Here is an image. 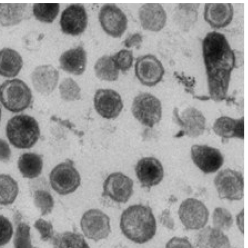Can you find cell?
Returning <instances> with one entry per match:
<instances>
[{"mask_svg":"<svg viewBox=\"0 0 248 248\" xmlns=\"http://www.w3.org/2000/svg\"><path fill=\"white\" fill-rule=\"evenodd\" d=\"M49 182L53 189L60 195L75 191L80 185V177L74 162L67 158L57 165L49 174Z\"/></svg>","mask_w":248,"mask_h":248,"instance_id":"obj_5","label":"cell"},{"mask_svg":"<svg viewBox=\"0 0 248 248\" xmlns=\"http://www.w3.org/2000/svg\"><path fill=\"white\" fill-rule=\"evenodd\" d=\"M209 97L216 102L227 95L232 72L236 65L235 54L225 35L219 32L206 34L202 42Z\"/></svg>","mask_w":248,"mask_h":248,"instance_id":"obj_1","label":"cell"},{"mask_svg":"<svg viewBox=\"0 0 248 248\" xmlns=\"http://www.w3.org/2000/svg\"><path fill=\"white\" fill-rule=\"evenodd\" d=\"M174 121L181 128L183 133L196 138L202 134L206 128V120L202 113L197 108L189 107L180 116L177 108L173 111Z\"/></svg>","mask_w":248,"mask_h":248,"instance_id":"obj_16","label":"cell"},{"mask_svg":"<svg viewBox=\"0 0 248 248\" xmlns=\"http://www.w3.org/2000/svg\"><path fill=\"white\" fill-rule=\"evenodd\" d=\"M142 36L138 33L130 34L124 42V46L127 47H139L142 42Z\"/></svg>","mask_w":248,"mask_h":248,"instance_id":"obj_41","label":"cell"},{"mask_svg":"<svg viewBox=\"0 0 248 248\" xmlns=\"http://www.w3.org/2000/svg\"><path fill=\"white\" fill-rule=\"evenodd\" d=\"M80 224L86 237L95 242L106 239L111 232L110 218L97 209L85 212L81 217Z\"/></svg>","mask_w":248,"mask_h":248,"instance_id":"obj_8","label":"cell"},{"mask_svg":"<svg viewBox=\"0 0 248 248\" xmlns=\"http://www.w3.org/2000/svg\"><path fill=\"white\" fill-rule=\"evenodd\" d=\"M18 193L17 183L9 175L0 174V204H11Z\"/></svg>","mask_w":248,"mask_h":248,"instance_id":"obj_29","label":"cell"},{"mask_svg":"<svg viewBox=\"0 0 248 248\" xmlns=\"http://www.w3.org/2000/svg\"><path fill=\"white\" fill-rule=\"evenodd\" d=\"M1 108L0 107V121L1 120Z\"/></svg>","mask_w":248,"mask_h":248,"instance_id":"obj_43","label":"cell"},{"mask_svg":"<svg viewBox=\"0 0 248 248\" xmlns=\"http://www.w3.org/2000/svg\"><path fill=\"white\" fill-rule=\"evenodd\" d=\"M159 221L162 226L168 229L173 230L175 228V222L171 216L169 209H166L158 217Z\"/></svg>","mask_w":248,"mask_h":248,"instance_id":"obj_39","label":"cell"},{"mask_svg":"<svg viewBox=\"0 0 248 248\" xmlns=\"http://www.w3.org/2000/svg\"><path fill=\"white\" fill-rule=\"evenodd\" d=\"M32 99L30 88L22 80H6L0 85V102L8 111L18 113L29 107Z\"/></svg>","mask_w":248,"mask_h":248,"instance_id":"obj_4","label":"cell"},{"mask_svg":"<svg viewBox=\"0 0 248 248\" xmlns=\"http://www.w3.org/2000/svg\"><path fill=\"white\" fill-rule=\"evenodd\" d=\"M244 210L243 209L236 216V222L237 227L239 231L243 233H244Z\"/></svg>","mask_w":248,"mask_h":248,"instance_id":"obj_42","label":"cell"},{"mask_svg":"<svg viewBox=\"0 0 248 248\" xmlns=\"http://www.w3.org/2000/svg\"><path fill=\"white\" fill-rule=\"evenodd\" d=\"M133 181L120 172L110 174L103 186L102 196L117 203H126L134 193Z\"/></svg>","mask_w":248,"mask_h":248,"instance_id":"obj_10","label":"cell"},{"mask_svg":"<svg viewBox=\"0 0 248 248\" xmlns=\"http://www.w3.org/2000/svg\"><path fill=\"white\" fill-rule=\"evenodd\" d=\"M11 150L7 142L0 139V161L4 162L9 161L11 157Z\"/></svg>","mask_w":248,"mask_h":248,"instance_id":"obj_40","label":"cell"},{"mask_svg":"<svg viewBox=\"0 0 248 248\" xmlns=\"http://www.w3.org/2000/svg\"><path fill=\"white\" fill-rule=\"evenodd\" d=\"M17 167L24 177L36 178L41 173L43 170V156L34 153L23 154L18 158Z\"/></svg>","mask_w":248,"mask_h":248,"instance_id":"obj_25","label":"cell"},{"mask_svg":"<svg viewBox=\"0 0 248 248\" xmlns=\"http://www.w3.org/2000/svg\"><path fill=\"white\" fill-rule=\"evenodd\" d=\"M135 75L140 82L147 86L158 84L163 78L165 70L162 62L154 55L148 54L137 58Z\"/></svg>","mask_w":248,"mask_h":248,"instance_id":"obj_11","label":"cell"},{"mask_svg":"<svg viewBox=\"0 0 248 248\" xmlns=\"http://www.w3.org/2000/svg\"><path fill=\"white\" fill-rule=\"evenodd\" d=\"M131 110L139 122L150 127L158 123L162 116V106L160 100L148 93H139L135 97Z\"/></svg>","mask_w":248,"mask_h":248,"instance_id":"obj_6","label":"cell"},{"mask_svg":"<svg viewBox=\"0 0 248 248\" xmlns=\"http://www.w3.org/2000/svg\"><path fill=\"white\" fill-rule=\"evenodd\" d=\"M34 203L40 210L42 216L51 213L54 206L53 197L49 192L44 190H37L35 192Z\"/></svg>","mask_w":248,"mask_h":248,"instance_id":"obj_33","label":"cell"},{"mask_svg":"<svg viewBox=\"0 0 248 248\" xmlns=\"http://www.w3.org/2000/svg\"><path fill=\"white\" fill-rule=\"evenodd\" d=\"M213 130L223 139L238 138L244 139V117L234 119L228 116H221L215 121Z\"/></svg>","mask_w":248,"mask_h":248,"instance_id":"obj_23","label":"cell"},{"mask_svg":"<svg viewBox=\"0 0 248 248\" xmlns=\"http://www.w3.org/2000/svg\"><path fill=\"white\" fill-rule=\"evenodd\" d=\"M96 77L107 81L116 80L118 77V69L112 56L104 55L98 59L94 65Z\"/></svg>","mask_w":248,"mask_h":248,"instance_id":"obj_28","label":"cell"},{"mask_svg":"<svg viewBox=\"0 0 248 248\" xmlns=\"http://www.w3.org/2000/svg\"><path fill=\"white\" fill-rule=\"evenodd\" d=\"M120 227L127 239L136 243L143 244L155 234L156 222L149 205L134 204L128 206L122 213Z\"/></svg>","mask_w":248,"mask_h":248,"instance_id":"obj_2","label":"cell"},{"mask_svg":"<svg viewBox=\"0 0 248 248\" xmlns=\"http://www.w3.org/2000/svg\"><path fill=\"white\" fill-rule=\"evenodd\" d=\"M214 183L221 199L237 201L244 196V179L238 171L226 169L219 171Z\"/></svg>","mask_w":248,"mask_h":248,"instance_id":"obj_7","label":"cell"},{"mask_svg":"<svg viewBox=\"0 0 248 248\" xmlns=\"http://www.w3.org/2000/svg\"><path fill=\"white\" fill-rule=\"evenodd\" d=\"M135 172L141 186L150 189L163 179L164 169L162 164L153 157H143L136 164Z\"/></svg>","mask_w":248,"mask_h":248,"instance_id":"obj_17","label":"cell"},{"mask_svg":"<svg viewBox=\"0 0 248 248\" xmlns=\"http://www.w3.org/2000/svg\"><path fill=\"white\" fill-rule=\"evenodd\" d=\"M59 92L62 99L66 101L79 99L80 88L77 82L71 78H65L59 85Z\"/></svg>","mask_w":248,"mask_h":248,"instance_id":"obj_31","label":"cell"},{"mask_svg":"<svg viewBox=\"0 0 248 248\" xmlns=\"http://www.w3.org/2000/svg\"><path fill=\"white\" fill-rule=\"evenodd\" d=\"M60 25L62 32L66 34L78 35L84 32L87 25V15L83 5H69L62 12Z\"/></svg>","mask_w":248,"mask_h":248,"instance_id":"obj_14","label":"cell"},{"mask_svg":"<svg viewBox=\"0 0 248 248\" xmlns=\"http://www.w3.org/2000/svg\"><path fill=\"white\" fill-rule=\"evenodd\" d=\"M53 248H90L83 236L78 233L65 232L54 235Z\"/></svg>","mask_w":248,"mask_h":248,"instance_id":"obj_27","label":"cell"},{"mask_svg":"<svg viewBox=\"0 0 248 248\" xmlns=\"http://www.w3.org/2000/svg\"><path fill=\"white\" fill-rule=\"evenodd\" d=\"M98 19L105 32L113 37L121 36L126 29L127 17L115 4L104 5L100 10Z\"/></svg>","mask_w":248,"mask_h":248,"instance_id":"obj_13","label":"cell"},{"mask_svg":"<svg viewBox=\"0 0 248 248\" xmlns=\"http://www.w3.org/2000/svg\"><path fill=\"white\" fill-rule=\"evenodd\" d=\"M190 152L194 163L206 174L216 172L224 163V156L221 152L217 149L207 145H193Z\"/></svg>","mask_w":248,"mask_h":248,"instance_id":"obj_12","label":"cell"},{"mask_svg":"<svg viewBox=\"0 0 248 248\" xmlns=\"http://www.w3.org/2000/svg\"><path fill=\"white\" fill-rule=\"evenodd\" d=\"M212 218L214 228L222 231L229 230L233 224L231 213L223 207L216 208L213 213Z\"/></svg>","mask_w":248,"mask_h":248,"instance_id":"obj_32","label":"cell"},{"mask_svg":"<svg viewBox=\"0 0 248 248\" xmlns=\"http://www.w3.org/2000/svg\"><path fill=\"white\" fill-rule=\"evenodd\" d=\"M6 134L10 143L19 149H29L37 142L40 134L35 118L26 114L15 115L7 123Z\"/></svg>","mask_w":248,"mask_h":248,"instance_id":"obj_3","label":"cell"},{"mask_svg":"<svg viewBox=\"0 0 248 248\" xmlns=\"http://www.w3.org/2000/svg\"><path fill=\"white\" fill-rule=\"evenodd\" d=\"M197 248H230L227 236L215 228L207 226L198 232L195 237Z\"/></svg>","mask_w":248,"mask_h":248,"instance_id":"obj_22","label":"cell"},{"mask_svg":"<svg viewBox=\"0 0 248 248\" xmlns=\"http://www.w3.org/2000/svg\"><path fill=\"white\" fill-rule=\"evenodd\" d=\"M59 10L58 3H36L33 5L32 11L35 18L43 22L52 23Z\"/></svg>","mask_w":248,"mask_h":248,"instance_id":"obj_30","label":"cell"},{"mask_svg":"<svg viewBox=\"0 0 248 248\" xmlns=\"http://www.w3.org/2000/svg\"><path fill=\"white\" fill-rule=\"evenodd\" d=\"M22 66V58L16 50L10 48L0 50V75L14 77L18 75Z\"/></svg>","mask_w":248,"mask_h":248,"instance_id":"obj_24","label":"cell"},{"mask_svg":"<svg viewBox=\"0 0 248 248\" xmlns=\"http://www.w3.org/2000/svg\"><path fill=\"white\" fill-rule=\"evenodd\" d=\"M13 232L11 223L2 215H0V247L7 244Z\"/></svg>","mask_w":248,"mask_h":248,"instance_id":"obj_37","label":"cell"},{"mask_svg":"<svg viewBox=\"0 0 248 248\" xmlns=\"http://www.w3.org/2000/svg\"><path fill=\"white\" fill-rule=\"evenodd\" d=\"M178 214L186 230L203 228L207 223L209 212L205 204L199 200L188 198L180 205Z\"/></svg>","mask_w":248,"mask_h":248,"instance_id":"obj_9","label":"cell"},{"mask_svg":"<svg viewBox=\"0 0 248 248\" xmlns=\"http://www.w3.org/2000/svg\"><path fill=\"white\" fill-rule=\"evenodd\" d=\"M26 4H0V24L14 25L20 23L26 16Z\"/></svg>","mask_w":248,"mask_h":248,"instance_id":"obj_26","label":"cell"},{"mask_svg":"<svg viewBox=\"0 0 248 248\" xmlns=\"http://www.w3.org/2000/svg\"><path fill=\"white\" fill-rule=\"evenodd\" d=\"M204 18L212 28L220 29L228 26L233 16L231 3H207L204 7Z\"/></svg>","mask_w":248,"mask_h":248,"instance_id":"obj_20","label":"cell"},{"mask_svg":"<svg viewBox=\"0 0 248 248\" xmlns=\"http://www.w3.org/2000/svg\"><path fill=\"white\" fill-rule=\"evenodd\" d=\"M112 57L118 69L123 73L128 71L133 64L134 57L132 51L121 49Z\"/></svg>","mask_w":248,"mask_h":248,"instance_id":"obj_35","label":"cell"},{"mask_svg":"<svg viewBox=\"0 0 248 248\" xmlns=\"http://www.w3.org/2000/svg\"><path fill=\"white\" fill-rule=\"evenodd\" d=\"M141 25L144 30L153 32L161 31L167 21V14L164 7L158 3L142 5L139 11Z\"/></svg>","mask_w":248,"mask_h":248,"instance_id":"obj_18","label":"cell"},{"mask_svg":"<svg viewBox=\"0 0 248 248\" xmlns=\"http://www.w3.org/2000/svg\"><path fill=\"white\" fill-rule=\"evenodd\" d=\"M35 228L41 234V239L44 241L51 240L54 236L53 227L50 221L40 218L34 224Z\"/></svg>","mask_w":248,"mask_h":248,"instance_id":"obj_36","label":"cell"},{"mask_svg":"<svg viewBox=\"0 0 248 248\" xmlns=\"http://www.w3.org/2000/svg\"><path fill=\"white\" fill-rule=\"evenodd\" d=\"M15 248H37L33 247L30 238V228L25 223H20L14 238Z\"/></svg>","mask_w":248,"mask_h":248,"instance_id":"obj_34","label":"cell"},{"mask_svg":"<svg viewBox=\"0 0 248 248\" xmlns=\"http://www.w3.org/2000/svg\"><path fill=\"white\" fill-rule=\"evenodd\" d=\"M94 108L102 117L115 119L123 108V103L120 94L111 89L98 90L94 97Z\"/></svg>","mask_w":248,"mask_h":248,"instance_id":"obj_15","label":"cell"},{"mask_svg":"<svg viewBox=\"0 0 248 248\" xmlns=\"http://www.w3.org/2000/svg\"><path fill=\"white\" fill-rule=\"evenodd\" d=\"M165 248H194L187 237L174 236L166 244Z\"/></svg>","mask_w":248,"mask_h":248,"instance_id":"obj_38","label":"cell"},{"mask_svg":"<svg viewBox=\"0 0 248 248\" xmlns=\"http://www.w3.org/2000/svg\"><path fill=\"white\" fill-rule=\"evenodd\" d=\"M58 79V71L49 64L38 66L31 75L34 88L37 92L43 94H49L54 91Z\"/></svg>","mask_w":248,"mask_h":248,"instance_id":"obj_19","label":"cell"},{"mask_svg":"<svg viewBox=\"0 0 248 248\" xmlns=\"http://www.w3.org/2000/svg\"><path fill=\"white\" fill-rule=\"evenodd\" d=\"M59 62L63 70L74 75H81L86 68V51L81 46L70 49L61 55Z\"/></svg>","mask_w":248,"mask_h":248,"instance_id":"obj_21","label":"cell"}]
</instances>
